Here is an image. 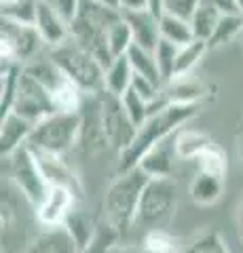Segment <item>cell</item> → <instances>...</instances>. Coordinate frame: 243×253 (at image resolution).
Wrapping results in <instances>:
<instances>
[{
  "label": "cell",
  "mask_w": 243,
  "mask_h": 253,
  "mask_svg": "<svg viewBox=\"0 0 243 253\" xmlns=\"http://www.w3.org/2000/svg\"><path fill=\"white\" fill-rule=\"evenodd\" d=\"M176 133H171L165 139L156 144L142 156L138 167L142 169L148 177H169L171 167H174V156H178V144Z\"/></svg>",
  "instance_id": "obj_12"
},
{
  "label": "cell",
  "mask_w": 243,
  "mask_h": 253,
  "mask_svg": "<svg viewBox=\"0 0 243 253\" xmlns=\"http://www.w3.org/2000/svg\"><path fill=\"white\" fill-rule=\"evenodd\" d=\"M131 46H133V34H131L129 23L123 17L108 32V49H110V55L114 59V57H121V55H127Z\"/></svg>",
  "instance_id": "obj_27"
},
{
  "label": "cell",
  "mask_w": 243,
  "mask_h": 253,
  "mask_svg": "<svg viewBox=\"0 0 243 253\" xmlns=\"http://www.w3.org/2000/svg\"><path fill=\"white\" fill-rule=\"evenodd\" d=\"M34 26L47 46H57L70 38V23L61 17V13L47 0L36 2V21Z\"/></svg>",
  "instance_id": "obj_11"
},
{
  "label": "cell",
  "mask_w": 243,
  "mask_h": 253,
  "mask_svg": "<svg viewBox=\"0 0 243 253\" xmlns=\"http://www.w3.org/2000/svg\"><path fill=\"white\" fill-rule=\"evenodd\" d=\"M83 131V116L76 110H57L43 121L34 123V129L30 133L28 146L32 150L49 154H66L70 148L76 146Z\"/></svg>",
  "instance_id": "obj_5"
},
{
  "label": "cell",
  "mask_w": 243,
  "mask_h": 253,
  "mask_svg": "<svg viewBox=\"0 0 243 253\" xmlns=\"http://www.w3.org/2000/svg\"><path fill=\"white\" fill-rule=\"evenodd\" d=\"M110 253H140V251L131 249V247H123V245H114V247H112V251H110Z\"/></svg>",
  "instance_id": "obj_35"
},
{
  "label": "cell",
  "mask_w": 243,
  "mask_h": 253,
  "mask_svg": "<svg viewBox=\"0 0 243 253\" xmlns=\"http://www.w3.org/2000/svg\"><path fill=\"white\" fill-rule=\"evenodd\" d=\"M220 17H222V13L218 11L214 4H209V2L203 0L201 6L194 11L193 19H191V28H193L194 38L209 42L211 36H214V32H216V28H218V23H220Z\"/></svg>",
  "instance_id": "obj_21"
},
{
  "label": "cell",
  "mask_w": 243,
  "mask_h": 253,
  "mask_svg": "<svg viewBox=\"0 0 243 253\" xmlns=\"http://www.w3.org/2000/svg\"><path fill=\"white\" fill-rule=\"evenodd\" d=\"M119 9H121L123 13L148 11V0H119Z\"/></svg>",
  "instance_id": "obj_32"
},
{
  "label": "cell",
  "mask_w": 243,
  "mask_h": 253,
  "mask_svg": "<svg viewBox=\"0 0 243 253\" xmlns=\"http://www.w3.org/2000/svg\"><path fill=\"white\" fill-rule=\"evenodd\" d=\"M207 49H209V44L205 41H199V38H194L193 42L180 46L178 59H176V78H182V76H186L188 72H191V70L199 63V59L203 57V53H205Z\"/></svg>",
  "instance_id": "obj_24"
},
{
  "label": "cell",
  "mask_w": 243,
  "mask_h": 253,
  "mask_svg": "<svg viewBox=\"0 0 243 253\" xmlns=\"http://www.w3.org/2000/svg\"><path fill=\"white\" fill-rule=\"evenodd\" d=\"M205 2L214 4L218 11H220L222 15H229V13H239L237 9V2L235 0H205Z\"/></svg>",
  "instance_id": "obj_33"
},
{
  "label": "cell",
  "mask_w": 243,
  "mask_h": 253,
  "mask_svg": "<svg viewBox=\"0 0 243 253\" xmlns=\"http://www.w3.org/2000/svg\"><path fill=\"white\" fill-rule=\"evenodd\" d=\"M159 26H161V38L174 42L178 46H184L188 42L194 41V34H193V28H191V21L186 19H180L176 15H169L165 13L163 17L159 19Z\"/></svg>",
  "instance_id": "obj_23"
},
{
  "label": "cell",
  "mask_w": 243,
  "mask_h": 253,
  "mask_svg": "<svg viewBox=\"0 0 243 253\" xmlns=\"http://www.w3.org/2000/svg\"><path fill=\"white\" fill-rule=\"evenodd\" d=\"M148 179L150 177L140 167L116 173V177L104 194L106 226L123 234L129 230V226L136 224L140 196H142V190Z\"/></svg>",
  "instance_id": "obj_4"
},
{
  "label": "cell",
  "mask_w": 243,
  "mask_h": 253,
  "mask_svg": "<svg viewBox=\"0 0 243 253\" xmlns=\"http://www.w3.org/2000/svg\"><path fill=\"white\" fill-rule=\"evenodd\" d=\"M49 57L61 70L78 91L87 95H97L106 91V68L93 53L78 44L74 38H68L57 46H51Z\"/></svg>",
  "instance_id": "obj_3"
},
{
  "label": "cell",
  "mask_w": 243,
  "mask_h": 253,
  "mask_svg": "<svg viewBox=\"0 0 243 253\" xmlns=\"http://www.w3.org/2000/svg\"><path fill=\"white\" fill-rule=\"evenodd\" d=\"M144 251L146 253H176V241L161 228L150 230L144 239Z\"/></svg>",
  "instance_id": "obj_29"
},
{
  "label": "cell",
  "mask_w": 243,
  "mask_h": 253,
  "mask_svg": "<svg viewBox=\"0 0 243 253\" xmlns=\"http://www.w3.org/2000/svg\"><path fill=\"white\" fill-rule=\"evenodd\" d=\"M123 19V11L104 0H81L76 17L70 23V38L85 46L99 59L104 68L110 66L112 55L108 49V32Z\"/></svg>",
  "instance_id": "obj_1"
},
{
  "label": "cell",
  "mask_w": 243,
  "mask_h": 253,
  "mask_svg": "<svg viewBox=\"0 0 243 253\" xmlns=\"http://www.w3.org/2000/svg\"><path fill=\"white\" fill-rule=\"evenodd\" d=\"M127 57L131 61V68H133V74H140L148 78V81H152L156 84L165 86L161 78V72H159V66H156V59H154V53L152 51H146L142 46L133 44L131 49L127 51Z\"/></svg>",
  "instance_id": "obj_22"
},
{
  "label": "cell",
  "mask_w": 243,
  "mask_h": 253,
  "mask_svg": "<svg viewBox=\"0 0 243 253\" xmlns=\"http://www.w3.org/2000/svg\"><path fill=\"white\" fill-rule=\"evenodd\" d=\"M237 154H239L241 163H243V131H241V135L237 137Z\"/></svg>",
  "instance_id": "obj_37"
},
{
  "label": "cell",
  "mask_w": 243,
  "mask_h": 253,
  "mask_svg": "<svg viewBox=\"0 0 243 253\" xmlns=\"http://www.w3.org/2000/svg\"><path fill=\"white\" fill-rule=\"evenodd\" d=\"M116 236H119V232L112 230L110 226H104V228H99V232L96 239H93V243L87 245L85 249H81L78 253H110L112 247L116 245Z\"/></svg>",
  "instance_id": "obj_30"
},
{
  "label": "cell",
  "mask_w": 243,
  "mask_h": 253,
  "mask_svg": "<svg viewBox=\"0 0 243 253\" xmlns=\"http://www.w3.org/2000/svg\"><path fill=\"white\" fill-rule=\"evenodd\" d=\"M222 175L201 171L191 184V199L201 207H207V205L218 203V199L222 196Z\"/></svg>",
  "instance_id": "obj_19"
},
{
  "label": "cell",
  "mask_w": 243,
  "mask_h": 253,
  "mask_svg": "<svg viewBox=\"0 0 243 253\" xmlns=\"http://www.w3.org/2000/svg\"><path fill=\"white\" fill-rule=\"evenodd\" d=\"M38 165L43 169V175L47 179L49 186H61V188H68L78 196L81 194V186H78V179L72 171H70L68 165L61 161V156L57 154H49V152H41V150H32Z\"/></svg>",
  "instance_id": "obj_16"
},
{
  "label": "cell",
  "mask_w": 243,
  "mask_h": 253,
  "mask_svg": "<svg viewBox=\"0 0 243 253\" xmlns=\"http://www.w3.org/2000/svg\"><path fill=\"white\" fill-rule=\"evenodd\" d=\"M199 104H167L161 110H156L154 114L148 116V121L144 125L138 126L136 139L131 141V146L127 150H123L119 154V167L116 173L129 171L133 167H138L142 156L150 150L156 141L165 139L171 133H176L178 126H182L186 121H191L193 116H197Z\"/></svg>",
  "instance_id": "obj_2"
},
{
  "label": "cell",
  "mask_w": 243,
  "mask_h": 253,
  "mask_svg": "<svg viewBox=\"0 0 243 253\" xmlns=\"http://www.w3.org/2000/svg\"><path fill=\"white\" fill-rule=\"evenodd\" d=\"M201 2L203 0H165V13L191 21L194 11L201 6Z\"/></svg>",
  "instance_id": "obj_31"
},
{
  "label": "cell",
  "mask_w": 243,
  "mask_h": 253,
  "mask_svg": "<svg viewBox=\"0 0 243 253\" xmlns=\"http://www.w3.org/2000/svg\"><path fill=\"white\" fill-rule=\"evenodd\" d=\"M186 253H229V251H226L220 234L216 230H207L191 243V247L186 249Z\"/></svg>",
  "instance_id": "obj_28"
},
{
  "label": "cell",
  "mask_w": 243,
  "mask_h": 253,
  "mask_svg": "<svg viewBox=\"0 0 243 253\" xmlns=\"http://www.w3.org/2000/svg\"><path fill=\"white\" fill-rule=\"evenodd\" d=\"M21 253H78V249L64 226H49V230L28 241Z\"/></svg>",
  "instance_id": "obj_17"
},
{
  "label": "cell",
  "mask_w": 243,
  "mask_h": 253,
  "mask_svg": "<svg viewBox=\"0 0 243 253\" xmlns=\"http://www.w3.org/2000/svg\"><path fill=\"white\" fill-rule=\"evenodd\" d=\"M13 112H17L19 116L28 118L30 123H38L45 116H49L53 112H57V104L53 99V95L49 93L45 84H41L34 76H30L26 70H21L17 93H15L13 101Z\"/></svg>",
  "instance_id": "obj_9"
},
{
  "label": "cell",
  "mask_w": 243,
  "mask_h": 253,
  "mask_svg": "<svg viewBox=\"0 0 243 253\" xmlns=\"http://www.w3.org/2000/svg\"><path fill=\"white\" fill-rule=\"evenodd\" d=\"M178 51H180V46L165 41V38H161L159 44H156V49H154V59H156V66H159L161 78H163V83L165 84H169L176 78Z\"/></svg>",
  "instance_id": "obj_25"
},
{
  "label": "cell",
  "mask_w": 243,
  "mask_h": 253,
  "mask_svg": "<svg viewBox=\"0 0 243 253\" xmlns=\"http://www.w3.org/2000/svg\"><path fill=\"white\" fill-rule=\"evenodd\" d=\"M243 32V15L241 13H229V15H222L220 23L211 36V41L207 42L209 49H216V46H222L226 42H231L235 36Z\"/></svg>",
  "instance_id": "obj_26"
},
{
  "label": "cell",
  "mask_w": 243,
  "mask_h": 253,
  "mask_svg": "<svg viewBox=\"0 0 243 253\" xmlns=\"http://www.w3.org/2000/svg\"><path fill=\"white\" fill-rule=\"evenodd\" d=\"M32 129L34 123H30L28 118L19 116L13 110L2 114V123H0V154H2V158L13 154L21 146H26Z\"/></svg>",
  "instance_id": "obj_14"
},
{
  "label": "cell",
  "mask_w": 243,
  "mask_h": 253,
  "mask_svg": "<svg viewBox=\"0 0 243 253\" xmlns=\"http://www.w3.org/2000/svg\"><path fill=\"white\" fill-rule=\"evenodd\" d=\"M74 199L76 194L68 188L61 186H51L47 199L36 207L38 221L45 226H61L68 213L74 209Z\"/></svg>",
  "instance_id": "obj_13"
},
{
  "label": "cell",
  "mask_w": 243,
  "mask_h": 253,
  "mask_svg": "<svg viewBox=\"0 0 243 253\" xmlns=\"http://www.w3.org/2000/svg\"><path fill=\"white\" fill-rule=\"evenodd\" d=\"M148 11L161 19L165 15V0H148Z\"/></svg>",
  "instance_id": "obj_34"
},
{
  "label": "cell",
  "mask_w": 243,
  "mask_h": 253,
  "mask_svg": "<svg viewBox=\"0 0 243 253\" xmlns=\"http://www.w3.org/2000/svg\"><path fill=\"white\" fill-rule=\"evenodd\" d=\"M178 205V184L174 177H150L140 196L136 224L156 230L174 215Z\"/></svg>",
  "instance_id": "obj_6"
},
{
  "label": "cell",
  "mask_w": 243,
  "mask_h": 253,
  "mask_svg": "<svg viewBox=\"0 0 243 253\" xmlns=\"http://www.w3.org/2000/svg\"><path fill=\"white\" fill-rule=\"evenodd\" d=\"M131 81H133V68H131L129 57L127 55L114 57L110 61V66L106 68V91L123 97L129 91Z\"/></svg>",
  "instance_id": "obj_20"
},
{
  "label": "cell",
  "mask_w": 243,
  "mask_h": 253,
  "mask_svg": "<svg viewBox=\"0 0 243 253\" xmlns=\"http://www.w3.org/2000/svg\"><path fill=\"white\" fill-rule=\"evenodd\" d=\"M104 2H108V4H112V6H119V0H104Z\"/></svg>",
  "instance_id": "obj_39"
},
{
  "label": "cell",
  "mask_w": 243,
  "mask_h": 253,
  "mask_svg": "<svg viewBox=\"0 0 243 253\" xmlns=\"http://www.w3.org/2000/svg\"><path fill=\"white\" fill-rule=\"evenodd\" d=\"M125 21L129 23L131 34H133V44L142 46L146 51L156 49V44L161 41V26L159 17L152 15L150 11H138V13H123Z\"/></svg>",
  "instance_id": "obj_15"
},
{
  "label": "cell",
  "mask_w": 243,
  "mask_h": 253,
  "mask_svg": "<svg viewBox=\"0 0 243 253\" xmlns=\"http://www.w3.org/2000/svg\"><path fill=\"white\" fill-rule=\"evenodd\" d=\"M97 108H99V121H101L104 135L108 139V146L114 148L121 154L136 139L138 126L133 125L129 114L125 112L119 95H112L108 91L97 93Z\"/></svg>",
  "instance_id": "obj_8"
},
{
  "label": "cell",
  "mask_w": 243,
  "mask_h": 253,
  "mask_svg": "<svg viewBox=\"0 0 243 253\" xmlns=\"http://www.w3.org/2000/svg\"><path fill=\"white\" fill-rule=\"evenodd\" d=\"M61 226H64L68 230V234L72 236V241H74L78 251L85 249L87 245H91L93 239H96L97 232H99V228L96 224V219H93V215H89L87 211H81V209L70 211Z\"/></svg>",
  "instance_id": "obj_18"
},
{
  "label": "cell",
  "mask_w": 243,
  "mask_h": 253,
  "mask_svg": "<svg viewBox=\"0 0 243 253\" xmlns=\"http://www.w3.org/2000/svg\"><path fill=\"white\" fill-rule=\"evenodd\" d=\"M235 2H237V9H239V13L243 15V0H235Z\"/></svg>",
  "instance_id": "obj_38"
},
{
  "label": "cell",
  "mask_w": 243,
  "mask_h": 253,
  "mask_svg": "<svg viewBox=\"0 0 243 253\" xmlns=\"http://www.w3.org/2000/svg\"><path fill=\"white\" fill-rule=\"evenodd\" d=\"M6 165H9V179L15 186V190L26 199L36 209L41 205L47 194H49V184L43 175V169L38 165L36 156L32 152V148L28 144L21 146L19 150H15L13 154L6 156Z\"/></svg>",
  "instance_id": "obj_7"
},
{
  "label": "cell",
  "mask_w": 243,
  "mask_h": 253,
  "mask_svg": "<svg viewBox=\"0 0 243 253\" xmlns=\"http://www.w3.org/2000/svg\"><path fill=\"white\" fill-rule=\"evenodd\" d=\"M237 224H239V230L243 232V199H241L239 207H237Z\"/></svg>",
  "instance_id": "obj_36"
},
{
  "label": "cell",
  "mask_w": 243,
  "mask_h": 253,
  "mask_svg": "<svg viewBox=\"0 0 243 253\" xmlns=\"http://www.w3.org/2000/svg\"><path fill=\"white\" fill-rule=\"evenodd\" d=\"M43 38L36 26L17 23L2 17V61L28 63L38 57Z\"/></svg>",
  "instance_id": "obj_10"
}]
</instances>
